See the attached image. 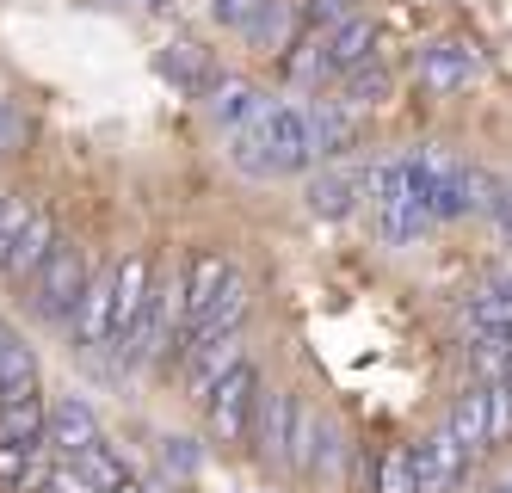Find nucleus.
Listing matches in <instances>:
<instances>
[{"label": "nucleus", "instance_id": "nucleus-18", "mask_svg": "<svg viewBox=\"0 0 512 493\" xmlns=\"http://www.w3.org/2000/svg\"><path fill=\"white\" fill-rule=\"evenodd\" d=\"M56 216L44 210V204H31V222H25V235H19V253H13V265H7V278H38L44 272V259L56 253Z\"/></svg>", "mask_w": 512, "mask_h": 493}, {"label": "nucleus", "instance_id": "nucleus-10", "mask_svg": "<svg viewBox=\"0 0 512 493\" xmlns=\"http://www.w3.org/2000/svg\"><path fill=\"white\" fill-rule=\"evenodd\" d=\"M475 68H482L475 44H463V37H438V44L420 50V87L426 93H463L475 81Z\"/></svg>", "mask_w": 512, "mask_h": 493}, {"label": "nucleus", "instance_id": "nucleus-28", "mask_svg": "<svg viewBox=\"0 0 512 493\" xmlns=\"http://www.w3.org/2000/svg\"><path fill=\"white\" fill-rule=\"evenodd\" d=\"M284 31H290V7H284V0H266V7L260 13H253V25H247V37H253V44H284Z\"/></svg>", "mask_w": 512, "mask_h": 493}, {"label": "nucleus", "instance_id": "nucleus-14", "mask_svg": "<svg viewBox=\"0 0 512 493\" xmlns=\"http://www.w3.org/2000/svg\"><path fill=\"white\" fill-rule=\"evenodd\" d=\"M297 395H260V413H253V450L260 463H290V432H297Z\"/></svg>", "mask_w": 512, "mask_h": 493}, {"label": "nucleus", "instance_id": "nucleus-24", "mask_svg": "<svg viewBox=\"0 0 512 493\" xmlns=\"http://www.w3.org/2000/svg\"><path fill=\"white\" fill-rule=\"evenodd\" d=\"M340 105H383L389 99V68L383 62H364V68H352L346 81H340Z\"/></svg>", "mask_w": 512, "mask_h": 493}, {"label": "nucleus", "instance_id": "nucleus-37", "mask_svg": "<svg viewBox=\"0 0 512 493\" xmlns=\"http://www.w3.org/2000/svg\"><path fill=\"white\" fill-rule=\"evenodd\" d=\"M0 204H7V192H0Z\"/></svg>", "mask_w": 512, "mask_h": 493}, {"label": "nucleus", "instance_id": "nucleus-32", "mask_svg": "<svg viewBox=\"0 0 512 493\" xmlns=\"http://www.w3.org/2000/svg\"><path fill=\"white\" fill-rule=\"evenodd\" d=\"M25 463H31V450L0 444V487H19V481H25Z\"/></svg>", "mask_w": 512, "mask_h": 493}, {"label": "nucleus", "instance_id": "nucleus-38", "mask_svg": "<svg viewBox=\"0 0 512 493\" xmlns=\"http://www.w3.org/2000/svg\"><path fill=\"white\" fill-rule=\"evenodd\" d=\"M0 333H7V327H0Z\"/></svg>", "mask_w": 512, "mask_h": 493}, {"label": "nucleus", "instance_id": "nucleus-2", "mask_svg": "<svg viewBox=\"0 0 512 493\" xmlns=\"http://www.w3.org/2000/svg\"><path fill=\"white\" fill-rule=\"evenodd\" d=\"M371 210H377V235H383L389 247H408V241H420V235L432 229V216H426V204H420V192H414L408 155H401V161H383V167L371 173Z\"/></svg>", "mask_w": 512, "mask_h": 493}, {"label": "nucleus", "instance_id": "nucleus-3", "mask_svg": "<svg viewBox=\"0 0 512 493\" xmlns=\"http://www.w3.org/2000/svg\"><path fill=\"white\" fill-rule=\"evenodd\" d=\"M408 173H414V192H420V204H426L432 222H451V216L475 210V204H469V167L451 155V148H438V142L414 148V155H408Z\"/></svg>", "mask_w": 512, "mask_h": 493}, {"label": "nucleus", "instance_id": "nucleus-30", "mask_svg": "<svg viewBox=\"0 0 512 493\" xmlns=\"http://www.w3.org/2000/svg\"><path fill=\"white\" fill-rule=\"evenodd\" d=\"M266 0H210V13H216V25H235V31H247L253 25V13H260Z\"/></svg>", "mask_w": 512, "mask_h": 493}, {"label": "nucleus", "instance_id": "nucleus-22", "mask_svg": "<svg viewBox=\"0 0 512 493\" xmlns=\"http://www.w3.org/2000/svg\"><path fill=\"white\" fill-rule=\"evenodd\" d=\"M469 333L475 339H506L512 333V278H488L482 296L469 302Z\"/></svg>", "mask_w": 512, "mask_h": 493}, {"label": "nucleus", "instance_id": "nucleus-20", "mask_svg": "<svg viewBox=\"0 0 512 493\" xmlns=\"http://www.w3.org/2000/svg\"><path fill=\"white\" fill-rule=\"evenodd\" d=\"M38 395V352L19 333H0V401H25Z\"/></svg>", "mask_w": 512, "mask_h": 493}, {"label": "nucleus", "instance_id": "nucleus-35", "mask_svg": "<svg viewBox=\"0 0 512 493\" xmlns=\"http://www.w3.org/2000/svg\"><path fill=\"white\" fill-rule=\"evenodd\" d=\"M112 493H142V487H136V481H118V487H112Z\"/></svg>", "mask_w": 512, "mask_h": 493}, {"label": "nucleus", "instance_id": "nucleus-21", "mask_svg": "<svg viewBox=\"0 0 512 493\" xmlns=\"http://www.w3.org/2000/svg\"><path fill=\"white\" fill-rule=\"evenodd\" d=\"M445 432L469 450V457H482L488 450V389L475 383V389H463L457 401H451V420H445Z\"/></svg>", "mask_w": 512, "mask_h": 493}, {"label": "nucleus", "instance_id": "nucleus-15", "mask_svg": "<svg viewBox=\"0 0 512 493\" xmlns=\"http://www.w3.org/2000/svg\"><path fill=\"white\" fill-rule=\"evenodd\" d=\"M266 111H272V99L253 87V81H229V74H223V81H216V93H210V118L223 124L229 136L247 130V124H260Z\"/></svg>", "mask_w": 512, "mask_h": 493}, {"label": "nucleus", "instance_id": "nucleus-1", "mask_svg": "<svg viewBox=\"0 0 512 493\" xmlns=\"http://www.w3.org/2000/svg\"><path fill=\"white\" fill-rule=\"evenodd\" d=\"M235 167L253 179H284L315 167V130H309V105H272L260 124L235 130Z\"/></svg>", "mask_w": 512, "mask_h": 493}, {"label": "nucleus", "instance_id": "nucleus-6", "mask_svg": "<svg viewBox=\"0 0 512 493\" xmlns=\"http://www.w3.org/2000/svg\"><path fill=\"white\" fill-rule=\"evenodd\" d=\"M87 253L75 247V241H56V253L44 259V272L31 278L38 284V315H50V321H68L75 315V302H81V290H87Z\"/></svg>", "mask_w": 512, "mask_h": 493}, {"label": "nucleus", "instance_id": "nucleus-9", "mask_svg": "<svg viewBox=\"0 0 512 493\" xmlns=\"http://www.w3.org/2000/svg\"><path fill=\"white\" fill-rule=\"evenodd\" d=\"M93 444H105V438H99V420H93V407L75 401V395L50 401V426H44V450H50V457H56V463H81Z\"/></svg>", "mask_w": 512, "mask_h": 493}, {"label": "nucleus", "instance_id": "nucleus-16", "mask_svg": "<svg viewBox=\"0 0 512 493\" xmlns=\"http://www.w3.org/2000/svg\"><path fill=\"white\" fill-rule=\"evenodd\" d=\"M229 284H235V265H229L223 253H210V247L192 253V259H186V309H192V321H198ZM192 321H186V327H192Z\"/></svg>", "mask_w": 512, "mask_h": 493}, {"label": "nucleus", "instance_id": "nucleus-11", "mask_svg": "<svg viewBox=\"0 0 512 493\" xmlns=\"http://www.w3.org/2000/svg\"><path fill=\"white\" fill-rule=\"evenodd\" d=\"M463 469H469V450L445 426H438L426 444H414V487L420 493H451L463 481Z\"/></svg>", "mask_w": 512, "mask_h": 493}, {"label": "nucleus", "instance_id": "nucleus-34", "mask_svg": "<svg viewBox=\"0 0 512 493\" xmlns=\"http://www.w3.org/2000/svg\"><path fill=\"white\" fill-rule=\"evenodd\" d=\"M494 222H500V235H506V247H512V192L494 198Z\"/></svg>", "mask_w": 512, "mask_h": 493}, {"label": "nucleus", "instance_id": "nucleus-27", "mask_svg": "<svg viewBox=\"0 0 512 493\" xmlns=\"http://www.w3.org/2000/svg\"><path fill=\"white\" fill-rule=\"evenodd\" d=\"M81 469H87V481H93L99 493H112L118 481H130V469H124V463L112 457V444H93L87 457H81Z\"/></svg>", "mask_w": 512, "mask_h": 493}, {"label": "nucleus", "instance_id": "nucleus-26", "mask_svg": "<svg viewBox=\"0 0 512 493\" xmlns=\"http://www.w3.org/2000/svg\"><path fill=\"white\" fill-rule=\"evenodd\" d=\"M25 222H31V204H25V198H7V204H0V272L13 265V253H19V235H25Z\"/></svg>", "mask_w": 512, "mask_h": 493}, {"label": "nucleus", "instance_id": "nucleus-7", "mask_svg": "<svg viewBox=\"0 0 512 493\" xmlns=\"http://www.w3.org/2000/svg\"><path fill=\"white\" fill-rule=\"evenodd\" d=\"M155 302V272H149V253H130L118 259V309H112V352L130 358L136 333H142V315Z\"/></svg>", "mask_w": 512, "mask_h": 493}, {"label": "nucleus", "instance_id": "nucleus-31", "mask_svg": "<svg viewBox=\"0 0 512 493\" xmlns=\"http://www.w3.org/2000/svg\"><path fill=\"white\" fill-rule=\"evenodd\" d=\"M50 493H99V487L87 481V469H81V463H56V475H50Z\"/></svg>", "mask_w": 512, "mask_h": 493}, {"label": "nucleus", "instance_id": "nucleus-4", "mask_svg": "<svg viewBox=\"0 0 512 493\" xmlns=\"http://www.w3.org/2000/svg\"><path fill=\"white\" fill-rule=\"evenodd\" d=\"M364 62H377V19H346L334 31H321L309 44V56H297V74L303 81H315V74H340L346 81Z\"/></svg>", "mask_w": 512, "mask_h": 493}, {"label": "nucleus", "instance_id": "nucleus-12", "mask_svg": "<svg viewBox=\"0 0 512 493\" xmlns=\"http://www.w3.org/2000/svg\"><path fill=\"white\" fill-rule=\"evenodd\" d=\"M155 68H161V74H167V81L186 93V99H210V93H216V81H223V74H216V62H210V50H204V44H192V37L167 44V50L155 56Z\"/></svg>", "mask_w": 512, "mask_h": 493}, {"label": "nucleus", "instance_id": "nucleus-25", "mask_svg": "<svg viewBox=\"0 0 512 493\" xmlns=\"http://www.w3.org/2000/svg\"><path fill=\"white\" fill-rule=\"evenodd\" d=\"M377 493H420L414 487V444H395L377 457Z\"/></svg>", "mask_w": 512, "mask_h": 493}, {"label": "nucleus", "instance_id": "nucleus-19", "mask_svg": "<svg viewBox=\"0 0 512 493\" xmlns=\"http://www.w3.org/2000/svg\"><path fill=\"white\" fill-rule=\"evenodd\" d=\"M44 426H50V407H44V395H25V401H0V444H19V450H44Z\"/></svg>", "mask_w": 512, "mask_h": 493}, {"label": "nucleus", "instance_id": "nucleus-29", "mask_svg": "<svg viewBox=\"0 0 512 493\" xmlns=\"http://www.w3.org/2000/svg\"><path fill=\"white\" fill-rule=\"evenodd\" d=\"M309 25H321V31H334V25H346V19H364V0H309Z\"/></svg>", "mask_w": 512, "mask_h": 493}, {"label": "nucleus", "instance_id": "nucleus-5", "mask_svg": "<svg viewBox=\"0 0 512 493\" xmlns=\"http://www.w3.org/2000/svg\"><path fill=\"white\" fill-rule=\"evenodd\" d=\"M253 413H260V370H253V364H235V370L223 376V389L204 401L210 438H216V444H247V438H253Z\"/></svg>", "mask_w": 512, "mask_h": 493}, {"label": "nucleus", "instance_id": "nucleus-17", "mask_svg": "<svg viewBox=\"0 0 512 493\" xmlns=\"http://www.w3.org/2000/svg\"><path fill=\"white\" fill-rule=\"evenodd\" d=\"M309 130H315V161H340V155H352V142H358L352 111L340 99H315L309 105Z\"/></svg>", "mask_w": 512, "mask_h": 493}, {"label": "nucleus", "instance_id": "nucleus-23", "mask_svg": "<svg viewBox=\"0 0 512 493\" xmlns=\"http://www.w3.org/2000/svg\"><path fill=\"white\" fill-rule=\"evenodd\" d=\"M358 173H321L315 185H309V210L315 216H346L352 204H358Z\"/></svg>", "mask_w": 512, "mask_h": 493}, {"label": "nucleus", "instance_id": "nucleus-8", "mask_svg": "<svg viewBox=\"0 0 512 493\" xmlns=\"http://www.w3.org/2000/svg\"><path fill=\"white\" fill-rule=\"evenodd\" d=\"M112 309H118V265H105V272L87 278L75 315H68V327H75V346H87V352L112 346Z\"/></svg>", "mask_w": 512, "mask_h": 493}, {"label": "nucleus", "instance_id": "nucleus-36", "mask_svg": "<svg viewBox=\"0 0 512 493\" xmlns=\"http://www.w3.org/2000/svg\"><path fill=\"white\" fill-rule=\"evenodd\" d=\"M149 7H167V0H149Z\"/></svg>", "mask_w": 512, "mask_h": 493}, {"label": "nucleus", "instance_id": "nucleus-33", "mask_svg": "<svg viewBox=\"0 0 512 493\" xmlns=\"http://www.w3.org/2000/svg\"><path fill=\"white\" fill-rule=\"evenodd\" d=\"M161 463H167V475H192V469H198V457H192V450L179 444V438H167V450H161Z\"/></svg>", "mask_w": 512, "mask_h": 493}, {"label": "nucleus", "instance_id": "nucleus-13", "mask_svg": "<svg viewBox=\"0 0 512 493\" xmlns=\"http://www.w3.org/2000/svg\"><path fill=\"white\" fill-rule=\"evenodd\" d=\"M247 364L235 339H210V346H186V358H179V376H186V395L192 401H210L216 389H223V376Z\"/></svg>", "mask_w": 512, "mask_h": 493}]
</instances>
